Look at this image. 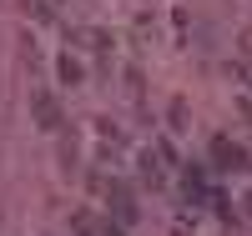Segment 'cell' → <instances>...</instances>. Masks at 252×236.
I'll return each mask as SVG.
<instances>
[{
	"label": "cell",
	"instance_id": "6da1fadb",
	"mask_svg": "<svg viewBox=\"0 0 252 236\" xmlns=\"http://www.w3.org/2000/svg\"><path fill=\"white\" fill-rule=\"evenodd\" d=\"M31 116H35V126L40 131H61V101L51 96V91H31Z\"/></svg>",
	"mask_w": 252,
	"mask_h": 236
},
{
	"label": "cell",
	"instance_id": "277c9868",
	"mask_svg": "<svg viewBox=\"0 0 252 236\" xmlns=\"http://www.w3.org/2000/svg\"><path fill=\"white\" fill-rule=\"evenodd\" d=\"M71 231H76V236H121V231H111V226H96V216H86V211L71 216Z\"/></svg>",
	"mask_w": 252,
	"mask_h": 236
},
{
	"label": "cell",
	"instance_id": "3957f363",
	"mask_svg": "<svg viewBox=\"0 0 252 236\" xmlns=\"http://www.w3.org/2000/svg\"><path fill=\"white\" fill-rule=\"evenodd\" d=\"M212 161H217V166H242L247 156H242V146H232L227 136H217V141H212Z\"/></svg>",
	"mask_w": 252,
	"mask_h": 236
},
{
	"label": "cell",
	"instance_id": "8992f818",
	"mask_svg": "<svg viewBox=\"0 0 252 236\" xmlns=\"http://www.w3.org/2000/svg\"><path fill=\"white\" fill-rule=\"evenodd\" d=\"M242 51H247V55H252V30H247V35H242Z\"/></svg>",
	"mask_w": 252,
	"mask_h": 236
},
{
	"label": "cell",
	"instance_id": "5b68a950",
	"mask_svg": "<svg viewBox=\"0 0 252 236\" xmlns=\"http://www.w3.org/2000/svg\"><path fill=\"white\" fill-rule=\"evenodd\" d=\"M56 76L66 80V85H81V60H71V55H61V60H56Z\"/></svg>",
	"mask_w": 252,
	"mask_h": 236
},
{
	"label": "cell",
	"instance_id": "7a4b0ae2",
	"mask_svg": "<svg viewBox=\"0 0 252 236\" xmlns=\"http://www.w3.org/2000/svg\"><path fill=\"white\" fill-rule=\"evenodd\" d=\"M111 201H116V221L131 226V221H136V201H131V191H126L121 181H111Z\"/></svg>",
	"mask_w": 252,
	"mask_h": 236
}]
</instances>
